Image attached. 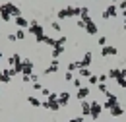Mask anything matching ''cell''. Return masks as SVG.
Returning <instances> with one entry per match:
<instances>
[{"label": "cell", "instance_id": "cell-35", "mask_svg": "<svg viewBox=\"0 0 126 122\" xmlns=\"http://www.w3.org/2000/svg\"><path fill=\"white\" fill-rule=\"evenodd\" d=\"M21 81H23V83H29V81H31V76H21Z\"/></svg>", "mask_w": 126, "mask_h": 122}, {"label": "cell", "instance_id": "cell-13", "mask_svg": "<svg viewBox=\"0 0 126 122\" xmlns=\"http://www.w3.org/2000/svg\"><path fill=\"white\" fill-rule=\"evenodd\" d=\"M89 93H91L89 87H79L78 93H76V97H78V101H85V99L89 97Z\"/></svg>", "mask_w": 126, "mask_h": 122}, {"label": "cell", "instance_id": "cell-38", "mask_svg": "<svg viewBox=\"0 0 126 122\" xmlns=\"http://www.w3.org/2000/svg\"><path fill=\"white\" fill-rule=\"evenodd\" d=\"M122 29H124V31H126V19H124V23H122Z\"/></svg>", "mask_w": 126, "mask_h": 122}, {"label": "cell", "instance_id": "cell-30", "mask_svg": "<svg viewBox=\"0 0 126 122\" xmlns=\"http://www.w3.org/2000/svg\"><path fill=\"white\" fill-rule=\"evenodd\" d=\"M97 89H99V91H101V93H107V91H109L105 83H97Z\"/></svg>", "mask_w": 126, "mask_h": 122}, {"label": "cell", "instance_id": "cell-14", "mask_svg": "<svg viewBox=\"0 0 126 122\" xmlns=\"http://www.w3.org/2000/svg\"><path fill=\"white\" fill-rule=\"evenodd\" d=\"M68 103H70V93L68 91L58 93V105H60V107H66Z\"/></svg>", "mask_w": 126, "mask_h": 122}, {"label": "cell", "instance_id": "cell-17", "mask_svg": "<svg viewBox=\"0 0 126 122\" xmlns=\"http://www.w3.org/2000/svg\"><path fill=\"white\" fill-rule=\"evenodd\" d=\"M0 17H2V21H10V19H12V14L6 10L4 4H0Z\"/></svg>", "mask_w": 126, "mask_h": 122}, {"label": "cell", "instance_id": "cell-31", "mask_svg": "<svg viewBox=\"0 0 126 122\" xmlns=\"http://www.w3.org/2000/svg\"><path fill=\"white\" fill-rule=\"evenodd\" d=\"M126 10V0H120L118 2V12H124Z\"/></svg>", "mask_w": 126, "mask_h": 122}, {"label": "cell", "instance_id": "cell-26", "mask_svg": "<svg viewBox=\"0 0 126 122\" xmlns=\"http://www.w3.org/2000/svg\"><path fill=\"white\" fill-rule=\"evenodd\" d=\"M72 83H74V87H76V89L83 87V85H81V77H74V81H72Z\"/></svg>", "mask_w": 126, "mask_h": 122}, {"label": "cell", "instance_id": "cell-21", "mask_svg": "<svg viewBox=\"0 0 126 122\" xmlns=\"http://www.w3.org/2000/svg\"><path fill=\"white\" fill-rule=\"evenodd\" d=\"M107 76H109L110 79H118V76H120V68H110L109 72H107Z\"/></svg>", "mask_w": 126, "mask_h": 122}, {"label": "cell", "instance_id": "cell-7", "mask_svg": "<svg viewBox=\"0 0 126 122\" xmlns=\"http://www.w3.org/2000/svg\"><path fill=\"white\" fill-rule=\"evenodd\" d=\"M78 62H79V68H89V64L93 62V52H91V50H87V52L83 54V58L78 60Z\"/></svg>", "mask_w": 126, "mask_h": 122}, {"label": "cell", "instance_id": "cell-19", "mask_svg": "<svg viewBox=\"0 0 126 122\" xmlns=\"http://www.w3.org/2000/svg\"><path fill=\"white\" fill-rule=\"evenodd\" d=\"M109 112L112 114V116H122V114H124V108L120 107V105H114V107L110 108Z\"/></svg>", "mask_w": 126, "mask_h": 122}, {"label": "cell", "instance_id": "cell-32", "mask_svg": "<svg viewBox=\"0 0 126 122\" xmlns=\"http://www.w3.org/2000/svg\"><path fill=\"white\" fill-rule=\"evenodd\" d=\"M107 79H109V76H107V74H99V83H105Z\"/></svg>", "mask_w": 126, "mask_h": 122}, {"label": "cell", "instance_id": "cell-39", "mask_svg": "<svg viewBox=\"0 0 126 122\" xmlns=\"http://www.w3.org/2000/svg\"><path fill=\"white\" fill-rule=\"evenodd\" d=\"M0 64H2V50H0Z\"/></svg>", "mask_w": 126, "mask_h": 122}, {"label": "cell", "instance_id": "cell-29", "mask_svg": "<svg viewBox=\"0 0 126 122\" xmlns=\"http://www.w3.org/2000/svg\"><path fill=\"white\" fill-rule=\"evenodd\" d=\"M97 45H99V46H105V45H107V37H99V39H97Z\"/></svg>", "mask_w": 126, "mask_h": 122}, {"label": "cell", "instance_id": "cell-43", "mask_svg": "<svg viewBox=\"0 0 126 122\" xmlns=\"http://www.w3.org/2000/svg\"><path fill=\"white\" fill-rule=\"evenodd\" d=\"M58 2H62V0H58Z\"/></svg>", "mask_w": 126, "mask_h": 122}, {"label": "cell", "instance_id": "cell-27", "mask_svg": "<svg viewBox=\"0 0 126 122\" xmlns=\"http://www.w3.org/2000/svg\"><path fill=\"white\" fill-rule=\"evenodd\" d=\"M66 41H68V39H66V35H62V37H58V39H56V45L64 46V45H66Z\"/></svg>", "mask_w": 126, "mask_h": 122}, {"label": "cell", "instance_id": "cell-40", "mask_svg": "<svg viewBox=\"0 0 126 122\" xmlns=\"http://www.w3.org/2000/svg\"><path fill=\"white\" fill-rule=\"evenodd\" d=\"M122 15H124V19H126V10H124V12H122Z\"/></svg>", "mask_w": 126, "mask_h": 122}, {"label": "cell", "instance_id": "cell-4", "mask_svg": "<svg viewBox=\"0 0 126 122\" xmlns=\"http://www.w3.org/2000/svg\"><path fill=\"white\" fill-rule=\"evenodd\" d=\"M116 52H118V48H116V46H112V45L101 46V56H103V58H107V56H114Z\"/></svg>", "mask_w": 126, "mask_h": 122}, {"label": "cell", "instance_id": "cell-11", "mask_svg": "<svg viewBox=\"0 0 126 122\" xmlns=\"http://www.w3.org/2000/svg\"><path fill=\"white\" fill-rule=\"evenodd\" d=\"M79 107H81V116H89L91 114V103L85 99V101H79Z\"/></svg>", "mask_w": 126, "mask_h": 122}, {"label": "cell", "instance_id": "cell-6", "mask_svg": "<svg viewBox=\"0 0 126 122\" xmlns=\"http://www.w3.org/2000/svg\"><path fill=\"white\" fill-rule=\"evenodd\" d=\"M101 112H103V105H99L97 101H93V103H91V114H89V116H91L93 120H97V118L101 116Z\"/></svg>", "mask_w": 126, "mask_h": 122}, {"label": "cell", "instance_id": "cell-24", "mask_svg": "<svg viewBox=\"0 0 126 122\" xmlns=\"http://www.w3.org/2000/svg\"><path fill=\"white\" fill-rule=\"evenodd\" d=\"M64 81H74V72H66L64 74Z\"/></svg>", "mask_w": 126, "mask_h": 122}, {"label": "cell", "instance_id": "cell-18", "mask_svg": "<svg viewBox=\"0 0 126 122\" xmlns=\"http://www.w3.org/2000/svg\"><path fill=\"white\" fill-rule=\"evenodd\" d=\"M10 79H12V77L6 72V68H0V81H2V83H10Z\"/></svg>", "mask_w": 126, "mask_h": 122}, {"label": "cell", "instance_id": "cell-23", "mask_svg": "<svg viewBox=\"0 0 126 122\" xmlns=\"http://www.w3.org/2000/svg\"><path fill=\"white\" fill-rule=\"evenodd\" d=\"M89 76H91L89 68H79V77H89Z\"/></svg>", "mask_w": 126, "mask_h": 122}, {"label": "cell", "instance_id": "cell-28", "mask_svg": "<svg viewBox=\"0 0 126 122\" xmlns=\"http://www.w3.org/2000/svg\"><path fill=\"white\" fill-rule=\"evenodd\" d=\"M50 27H52L54 31H62V27H60V23H58V21H50Z\"/></svg>", "mask_w": 126, "mask_h": 122}, {"label": "cell", "instance_id": "cell-16", "mask_svg": "<svg viewBox=\"0 0 126 122\" xmlns=\"http://www.w3.org/2000/svg\"><path fill=\"white\" fill-rule=\"evenodd\" d=\"M62 54H64V46H60V45H56L54 48H52V52H50L52 60H58V58H60Z\"/></svg>", "mask_w": 126, "mask_h": 122}, {"label": "cell", "instance_id": "cell-9", "mask_svg": "<svg viewBox=\"0 0 126 122\" xmlns=\"http://www.w3.org/2000/svg\"><path fill=\"white\" fill-rule=\"evenodd\" d=\"M43 108H47V110H52V112H56V110H60V105H58V101H50V99H47L43 105H41Z\"/></svg>", "mask_w": 126, "mask_h": 122}, {"label": "cell", "instance_id": "cell-10", "mask_svg": "<svg viewBox=\"0 0 126 122\" xmlns=\"http://www.w3.org/2000/svg\"><path fill=\"white\" fill-rule=\"evenodd\" d=\"M33 60H29V58H23V72H21V76H31L33 74Z\"/></svg>", "mask_w": 126, "mask_h": 122}, {"label": "cell", "instance_id": "cell-34", "mask_svg": "<svg viewBox=\"0 0 126 122\" xmlns=\"http://www.w3.org/2000/svg\"><path fill=\"white\" fill-rule=\"evenodd\" d=\"M8 41H10V43H16V41H17L16 33H10V35H8Z\"/></svg>", "mask_w": 126, "mask_h": 122}, {"label": "cell", "instance_id": "cell-36", "mask_svg": "<svg viewBox=\"0 0 126 122\" xmlns=\"http://www.w3.org/2000/svg\"><path fill=\"white\" fill-rule=\"evenodd\" d=\"M41 93H43L45 97H48V95H50V89H47V87H43V91H41Z\"/></svg>", "mask_w": 126, "mask_h": 122}, {"label": "cell", "instance_id": "cell-41", "mask_svg": "<svg viewBox=\"0 0 126 122\" xmlns=\"http://www.w3.org/2000/svg\"><path fill=\"white\" fill-rule=\"evenodd\" d=\"M110 2H116V0H110Z\"/></svg>", "mask_w": 126, "mask_h": 122}, {"label": "cell", "instance_id": "cell-15", "mask_svg": "<svg viewBox=\"0 0 126 122\" xmlns=\"http://www.w3.org/2000/svg\"><path fill=\"white\" fill-rule=\"evenodd\" d=\"M14 21H16V25L19 29H25V27H29V19H25L23 15H19V17H14Z\"/></svg>", "mask_w": 126, "mask_h": 122}, {"label": "cell", "instance_id": "cell-1", "mask_svg": "<svg viewBox=\"0 0 126 122\" xmlns=\"http://www.w3.org/2000/svg\"><path fill=\"white\" fill-rule=\"evenodd\" d=\"M81 14V8H76V6H66L62 10H58L56 17L58 19H66V17H79Z\"/></svg>", "mask_w": 126, "mask_h": 122}, {"label": "cell", "instance_id": "cell-2", "mask_svg": "<svg viewBox=\"0 0 126 122\" xmlns=\"http://www.w3.org/2000/svg\"><path fill=\"white\" fill-rule=\"evenodd\" d=\"M27 31H29L33 37H35V41H39V39L45 35V29H43V25H41V23H37L35 19H31V21H29V27H27Z\"/></svg>", "mask_w": 126, "mask_h": 122}, {"label": "cell", "instance_id": "cell-42", "mask_svg": "<svg viewBox=\"0 0 126 122\" xmlns=\"http://www.w3.org/2000/svg\"><path fill=\"white\" fill-rule=\"evenodd\" d=\"M0 95H2V89H0Z\"/></svg>", "mask_w": 126, "mask_h": 122}, {"label": "cell", "instance_id": "cell-12", "mask_svg": "<svg viewBox=\"0 0 126 122\" xmlns=\"http://www.w3.org/2000/svg\"><path fill=\"white\" fill-rule=\"evenodd\" d=\"M58 68H60V62H58V60H52L47 68H45V74H47V76H48V74H56Z\"/></svg>", "mask_w": 126, "mask_h": 122}, {"label": "cell", "instance_id": "cell-8", "mask_svg": "<svg viewBox=\"0 0 126 122\" xmlns=\"http://www.w3.org/2000/svg\"><path fill=\"white\" fill-rule=\"evenodd\" d=\"M85 31H87V35H91V37H95V35L99 33V25L95 23L93 19H89V21L85 23Z\"/></svg>", "mask_w": 126, "mask_h": 122}, {"label": "cell", "instance_id": "cell-3", "mask_svg": "<svg viewBox=\"0 0 126 122\" xmlns=\"http://www.w3.org/2000/svg\"><path fill=\"white\" fill-rule=\"evenodd\" d=\"M116 15H118V6H116V4H109V6L103 10V15H101V17H103V19H110V17H116Z\"/></svg>", "mask_w": 126, "mask_h": 122}, {"label": "cell", "instance_id": "cell-25", "mask_svg": "<svg viewBox=\"0 0 126 122\" xmlns=\"http://www.w3.org/2000/svg\"><path fill=\"white\" fill-rule=\"evenodd\" d=\"M16 37H17V39H19V41H23V39H25V29H17Z\"/></svg>", "mask_w": 126, "mask_h": 122}, {"label": "cell", "instance_id": "cell-22", "mask_svg": "<svg viewBox=\"0 0 126 122\" xmlns=\"http://www.w3.org/2000/svg\"><path fill=\"white\" fill-rule=\"evenodd\" d=\"M87 81H89V85H97V83H99V76H97V74H91V76L87 77Z\"/></svg>", "mask_w": 126, "mask_h": 122}, {"label": "cell", "instance_id": "cell-5", "mask_svg": "<svg viewBox=\"0 0 126 122\" xmlns=\"http://www.w3.org/2000/svg\"><path fill=\"white\" fill-rule=\"evenodd\" d=\"M4 6H6V10L12 14V17H19V15H21V10H19V6H16L14 2H4Z\"/></svg>", "mask_w": 126, "mask_h": 122}, {"label": "cell", "instance_id": "cell-20", "mask_svg": "<svg viewBox=\"0 0 126 122\" xmlns=\"http://www.w3.org/2000/svg\"><path fill=\"white\" fill-rule=\"evenodd\" d=\"M27 103H29V105H31V107H41V105H43V103H41V101H39V99H37V97H35V95H29V97H27Z\"/></svg>", "mask_w": 126, "mask_h": 122}, {"label": "cell", "instance_id": "cell-37", "mask_svg": "<svg viewBox=\"0 0 126 122\" xmlns=\"http://www.w3.org/2000/svg\"><path fill=\"white\" fill-rule=\"evenodd\" d=\"M31 81H33V83H35V81H39V76H37V74H31Z\"/></svg>", "mask_w": 126, "mask_h": 122}, {"label": "cell", "instance_id": "cell-33", "mask_svg": "<svg viewBox=\"0 0 126 122\" xmlns=\"http://www.w3.org/2000/svg\"><path fill=\"white\" fill-rule=\"evenodd\" d=\"M33 89H35V91H43V85H41L39 81H35V83H33Z\"/></svg>", "mask_w": 126, "mask_h": 122}]
</instances>
